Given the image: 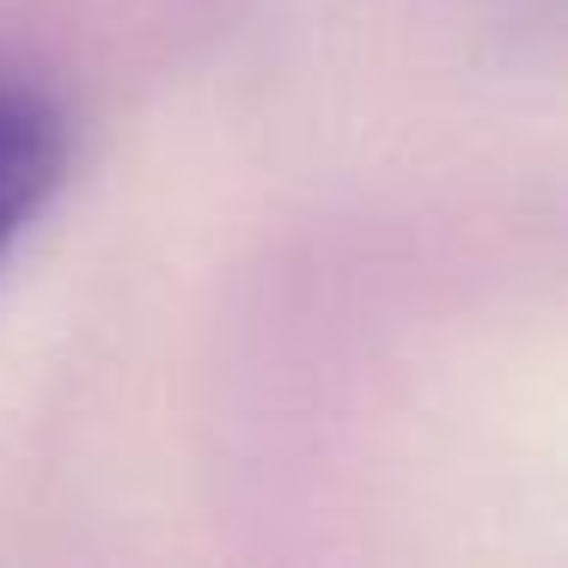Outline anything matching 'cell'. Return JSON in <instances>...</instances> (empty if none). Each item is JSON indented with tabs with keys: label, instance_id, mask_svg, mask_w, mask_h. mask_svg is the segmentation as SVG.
I'll list each match as a JSON object with an SVG mask.
<instances>
[{
	"label": "cell",
	"instance_id": "obj_1",
	"mask_svg": "<svg viewBox=\"0 0 568 568\" xmlns=\"http://www.w3.org/2000/svg\"><path fill=\"white\" fill-rule=\"evenodd\" d=\"M68 172V116L38 80L0 68V270L43 221Z\"/></svg>",
	"mask_w": 568,
	"mask_h": 568
}]
</instances>
